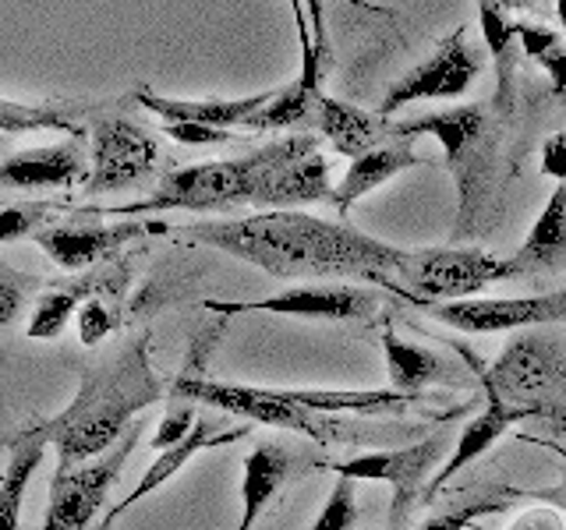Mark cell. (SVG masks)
<instances>
[{"instance_id": "cell-12", "label": "cell", "mask_w": 566, "mask_h": 530, "mask_svg": "<svg viewBox=\"0 0 566 530\" xmlns=\"http://www.w3.org/2000/svg\"><path fill=\"white\" fill-rule=\"evenodd\" d=\"M418 305L457 332H510L566 322V287L531 297H468L447 300V305L418 300Z\"/></svg>"}, {"instance_id": "cell-18", "label": "cell", "mask_w": 566, "mask_h": 530, "mask_svg": "<svg viewBox=\"0 0 566 530\" xmlns=\"http://www.w3.org/2000/svg\"><path fill=\"white\" fill-rule=\"evenodd\" d=\"M527 417H531V411H524V406H513V403H506V400H500V396H485L482 414L471 417V421H468V428L460 432V438L453 442L450 459L442 464L439 474H432V481H429V488H424L421 502H432L436 495L442 491V485H450L460 470L471 467L478 456H485V453L495 446V442H500V438L513 428V424H521V421H527Z\"/></svg>"}, {"instance_id": "cell-20", "label": "cell", "mask_w": 566, "mask_h": 530, "mask_svg": "<svg viewBox=\"0 0 566 530\" xmlns=\"http://www.w3.org/2000/svg\"><path fill=\"white\" fill-rule=\"evenodd\" d=\"M429 156H421L415 149V141H403V138H389L382 141L379 149H371L358 159H350V167L344 173V181L333 188V205L336 212H347L354 202H361L365 194H371L376 188H382L386 181H394L397 173L411 170V167H424Z\"/></svg>"}, {"instance_id": "cell-27", "label": "cell", "mask_w": 566, "mask_h": 530, "mask_svg": "<svg viewBox=\"0 0 566 530\" xmlns=\"http://www.w3.org/2000/svg\"><path fill=\"white\" fill-rule=\"evenodd\" d=\"M382 353H386L389 389H397V393H407V396H418L424 385L442 382L450 375L447 361H442L439 353L400 340L389 326L382 329Z\"/></svg>"}, {"instance_id": "cell-44", "label": "cell", "mask_w": 566, "mask_h": 530, "mask_svg": "<svg viewBox=\"0 0 566 530\" xmlns=\"http://www.w3.org/2000/svg\"><path fill=\"white\" fill-rule=\"evenodd\" d=\"M548 449H553V453H559V456L566 459V449H563V446H556V442H548Z\"/></svg>"}, {"instance_id": "cell-5", "label": "cell", "mask_w": 566, "mask_h": 530, "mask_svg": "<svg viewBox=\"0 0 566 530\" xmlns=\"http://www.w3.org/2000/svg\"><path fill=\"white\" fill-rule=\"evenodd\" d=\"M485 396L524 406L531 417L563 421L566 428V347L548 332L517 336L489 368L478 371Z\"/></svg>"}, {"instance_id": "cell-8", "label": "cell", "mask_w": 566, "mask_h": 530, "mask_svg": "<svg viewBox=\"0 0 566 530\" xmlns=\"http://www.w3.org/2000/svg\"><path fill=\"white\" fill-rule=\"evenodd\" d=\"M142 438V421H135L111 449L85 459L78 467H57L50 481V502L40 530H88L96 512L106 502V491L114 488L128 456Z\"/></svg>"}, {"instance_id": "cell-29", "label": "cell", "mask_w": 566, "mask_h": 530, "mask_svg": "<svg viewBox=\"0 0 566 530\" xmlns=\"http://www.w3.org/2000/svg\"><path fill=\"white\" fill-rule=\"evenodd\" d=\"M43 283L40 276H32L25 269H14L4 258H0V332L11 329L18 318H22L29 297L40 290Z\"/></svg>"}, {"instance_id": "cell-4", "label": "cell", "mask_w": 566, "mask_h": 530, "mask_svg": "<svg viewBox=\"0 0 566 530\" xmlns=\"http://www.w3.org/2000/svg\"><path fill=\"white\" fill-rule=\"evenodd\" d=\"M418 135H432L442 152H447V170L457 184V226L453 237H464L474 230L478 216L489 202L492 173H495V149L500 135L485 103L450 106V110L421 114L411 120L389 124V138L415 141Z\"/></svg>"}, {"instance_id": "cell-10", "label": "cell", "mask_w": 566, "mask_h": 530, "mask_svg": "<svg viewBox=\"0 0 566 530\" xmlns=\"http://www.w3.org/2000/svg\"><path fill=\"white\" fill-rule=\"evenodd\" d=\"M156 159L159 146L142 124L106 110L88 124V177L82 181V191L106 194L135 188L156 170Z\"/></svg>"}, {"instance_id": "cell-39", "label": "cell", "mask_w": 566, "mask_h": 530, "mask_svg": "<svg viewBox=\"0 0 566 530\" xmlns=\"http://www.w3.org/2000/svg\"><path fill=\"white\" fill-rule=\"evenodd\" d=\"M542 173L556 177V181H566V131L553 135L542 146Z\"/></svg>"}, {"instance_id": "cell-35", "label": "cell", "mask_w": 566, "mask_h": 530, "mask_svg": "<svg viewBox=\"0 0 566 530\" xmlns=\"http://www.w3.org/2000/svg\"><path fill=\"white\" fill-rule=\"evenodd\" d=\"M291 11H294V25H297V43H301V82L318 85L323 82V64L315 57V46H312V29H308V11H305V0H291Z\"/></svg>"}, {"instance_id": "cell-33", "label": "cell", "mask_w": 566, "mask_h": 530, "mask_svg": "<svg viewBox=\"0 0 566 530\" xmlns=\"http://www.w3.org/2000/svg\"><path fill=\"white\" fill-rule=\"evenodd\" d=\"M195 421H199V417H195V403H191V400H181V396H174L170 411H167L164 421H159V428H156V435H153L149 446H153L156 453H164V449L177 446V442H185V438L191 435Z\"/></svg>"}, {"instance_id": "cell-19", "label": "cell", "mask_w": 566, "mask_h": 530, "mask_svg": "<svg viewBox=\"0 0 566 530\" xmlns=\"http://www.w3.org/2000/svg\"><path fill=\"white\" fill-rule=\"evenodd\" d=\"M333 184H329V163L318 152V141L305 152L291 156L287 163H280L259 191L255 209H301L312 202H329Z\"/></svg>"}, {"instance_id": "cell-17", "label": "cell", "mask_w": 566, "mask_h": 530, "mask_svg": "<svg viewBox=\"0 0 566 530\" xmlns=\"http://www.w3.org/2000/svg\"><path fill=\"white\" fill-rule=\"evenodd\" d=\"M273 96H276V88L238 96V99H174V96H159V93H149V88H142V93H135V103L146 106V110L156 114L164 124H206V128H217V131H234V128H244Z\"/></svg>"}, {"instance_id": "cell-38", "label": "cell", "mask_w": 566, "mask_h": 530, "mask_svg": "<svg viewBox=\"0 0 566 530\" xmlns=\"http://www.w3.org/2000/svg\"><path fill=\"white\" fill-rule=\"evenodd\" d=\"M506 530H566V517L548 506H538V509H527L521 512L517 520H513Z\"/></svg>"}, {"instance_id": "cell-1", "label": "cell", "mask_w": 566, "mask_h": 530, "mask_svg": "<svg viewBox=\"0 0 566 530\" xmlns=\"http://www.w3.org/2000/svg\"><path fill=\"white\" fill-rule=\"evenodd\" d=\"M174 234L234 255L273 279L358 276L403 297V287L397 283V269L403 262L400 247L350 223L318 220L301 209H259L241 220L188 223Z\"/></svg>"}, {"instance_id": "cell-14", "label": "cell", "mask_w": 566, "mask_h": 530, "mask_svg": "<svg viewBox=\"0 0 566 530\" xmlns=\"http://www.w3.org/2000/svg\"><path fill=\"white\" fill-rule=\"evenodd\" d=\"M170 234L167 223L124 220V223H50L32 241L61 265V269H88L103 258H111L120 247L138 237Z\"/></svg>"}, {"instance_id": "cell-24", "label": "cell", "mask_w": 566, "mask_h": 530, "mask_svg": "<svg viewBox=\"0 0 566 530\" xmlns=\"http://www.w3.org/2000/svg\"><path fill=\"white\" fill-rule=\"evenodd\" d=\"M315 131L323 135L340 156L358 159L371 149H379L382 141H389V120L323 93V99H318Z\"/></svg>"}, {"instance_id": "cell-31", "label": "cell", "mask_w": 566, "mask_h": 530, "mask_svg": "<svg viewBox=\"0 0 566 530\" xmlns=\"http://www.w3.org/2000/svg\"><path fill=\"white\" fill-rule=\"evenodd\" d=\"M354 527H358V491H354L350 477H336L323 512H318L308 530H354Z\"/></svg>"}, {"instance_id": "cell-15", "label": "cell", "mask_w": 566, "mask_h": 530, "mask_svg": "<svg viewBox=\"0 0 566 530\" xmlns=\"http://www.w3.org/2000/svg\"><path fill=\"white\" fill-rule=\"evenodd\" d=\"M88 138H67L57 146L22 149L8 159H0V188L8 191H67L82 188L88 177Z\"/></svg>"}, {"instance_id": "cell-32", "label": "cell", "mask_w": 566, "mask_h": 530, "mask_svg": "<svg viewBox=\"0 0 566 530\" xmlns=\"http://www.w3.org/2000/svg\"><path fill=\"white\" fill-rule=\"evenodd\" d=\"M506 502L500 495H485V499H471V502H457L450 509L436 512L421 523V530H468L478 517H489V512H500Z\"/></svg>"}, {"instance_id": "cell-36", "label": "cell", "mask_w": 566, "mask_h": 530, "mask_svg": "<svg viewBox=\"0 0 566 530\" xmlns=\"http://www.w3.org/2000/svg\"><path fill=\"white\" fill-rule=\"evenodd\" d=\"M513 40H521V50L531 61H542L545 53H553L559 46V32L538 22H513Z\"/></svg>"}, {"instance_id": "cell-25", "label": "cell", "mask_w": 566, "mask_h": 530, "mask_svg": "<svg viewBox=\"0 0 566 530\" xmlns=\"http://www.w3.org/2000/svg\"><path fill=\"white\" fill-rule=\"evenodd\" d=\"M50 446V435L40 424H32L29 432H22L14 438V449L8 459V470L0 477V530H18L22 523V502H25V491L32 485L35 470H40L43 456Z\"/></svg>"}, {"instance_id": "cell-21", "label": "cell", "mask_w": 566, "mask_h": 530, "mask_svg": "<svg viewBox=\"0 0 566 530\" xmlns=\"http://www.w3.org/2000/svg\"><path fill=\"white\" fill-rule=\"evenodd\" d=\"M521 276L542 279L548 273H566V181L556 184L542 205L535 226L517 247V255H510Z\"/></svg>"}, {"instance_id": "cell-2", "label": "cell", "mask_w": 566, "mask_h": 530, "mask_svg": "<svg viewBox=\"0 0 566 530\" xmlns=\"http://www.w3.org/2000/svg\"><path fill=\"white\" fill-rule=\"evenodd\" d=\"M164 396L167 389L149 361L146 336L88 364L82 371L75 400L57 417L43 421L50 446L57 449V467H78L106 453L135 424V414Z\"/></svg>"}, {"instance_id": "cell-37", "label": "cell", "mask_w": 566, "mask_h": 530, "mask_svg": "<svg viewBox=\"0 0 566 530\" xmlns=\"http://www.w3.org/2000/svg\"><path fill=\"white\" fill-rule=\"evenodd\" d=\"M164 135H170L174 141H185V146H223V141L234 138L230 131L206 128V124H164Z\"/></svg>"}, {"instance_id": "cell-28", "label": "cell", "mask_w": 566, "mask_h": 530, "mask_svg": "<svg viewBox=\"0 0 566 530\" xmlns=\"http://www.w3.org/2000/svg\"><path fill=\"white\" fill-rule=\"evenodd\" d=\"M93 287H96V279L85 276V279L67 283V287H53V290L35 297V308H32L29 326H25L29 340H57V336L67 329L71 318L78 315V308L93 297Z\"/></svg>"}, {"instance_id": "cell-34", "label": "cell", "mask_w": 566, "mask_h": 530, "mask_svg": "<svg viewBox=\"0 0 566 530\" xmlns=\"http://www.w3.org/2000/svg\"><path fill=\"white\" fill-rule=\"evenodd\" d=\"M75 322H78V340H82L85 347H96V343H103L106 336L114 332L117 315L111 311V305H106L103 297H88L85 305L78 308Z\"/></svg>"}, {"instance_id": "cell-13", "label": "cell", "mask_w": 566, "mask_h": 530, "mask_svg": "<svg viewBox=\"0 0 566 530\" xmlns=\"http://www.w3.org/2000/svg\"><path fill=\"white\" fill-rule=\"evenodd\" d=\"M206 308L220 315H294V318H326V322H361L379 311V294L365 287H350V283H308V287H287L262 300H241V305H227V300H206Z\"/></svg>"}, {"instance_id": "cell-23", "label": "cell", "mask_w": 566, "mask_h": 530, "mask_svg": "<svg viewBox=\"0 0 566 530\" xmlns=\"http://www.w3.org/2000/svg\"><path fill=\"white\" fill-rule=\"evenodd\" d=\"M297 456L291 449H283L280 442H262L259 449L248 453L244 474H241V520L238 530H252L265 506H270L280 488L294 477Z\"/></svg>"}, {"instance_id": "cell-42", "label": "cell", "mask_w": 566, "mask_h": 530, "mask_svg": "<svg viewBox=\"0 0 566 530\" xmlns=\"http://www.w3.org/2000/svg\"><path fill=\"white\" fill-rule=\"evenodd\" d=\"M503 11H542L545 0H495Z\"/></svg>"}, {"instance_id": "cell-3", "label": "cell", "mask_w": 566, "mask_h": 530, "mask_svg": "<svg viewBox=\"0 0 566 530\" xmlns=\"http://www.w3.org/2000/svg\"><path fill=\"white\" fill-rule=\"evenodd\" d=\"M315 135H287L276 138L238 159H212L185 170H170L149 199L111 209H85L99 216H146V212H234L241 205H255L259 191L280 163L315 146ZM82 212V216H85Z\"/></svg>"}, {"instance_id": "cell-6", "label": "cell", "mask_w": 566, "mask_h": 530, "mask_svg": "<svg viewBox=\"0 0 566 530\" xmlns=\"http://www.w3.org/2000/svg\"><path fill=\"white\" fill-rule=\"evenodd\" d=\"M521 279L513 258H500L482 247H424L403 252L397 283L407 300H468L492 283Z\"/></svg>"}, {"instance_id": "cell-43", "label": "cell", "mask_w": 566, "mask_h": 530, "mask_svg": "<svg viewBox=\"0 0 566 530\" xmlns=\"http://www.w3.org/2000/svg\"><path fill=\"white\" fill-rule=\"evenodd\" d=\"M556 22L559 29H566V0H556Z\"/></svg>"}, {"instance_id": "cell-9", "label": "cell", "mask_w": 566, "mask_h": 530, "mask_svg": "<svg viewBox=\"0 0 566 530\" xmlns=\"http://www.w3.org/2000/svg\"><path fill=\"white\" fill-rule=\"evenodd\" d=\"M478 78H482V57H478V50L468 43V25H460L450 35H442L436 50L421 64L403 71V75L386 88L376 114L389 120L397 110L415 103L460 99L464 93H471V85Z\"/></svg>"}, {"instance_id": "cell-26", "label": "cell", "mask_w": 566, "mask_h": 530, "mask_svg": "<svg viewBox=\"0 0 566 530\" xmlns=\"http://www.w3.org/2000/svg\"><path fill=\"white\" fill-rule=\"evenodd\" d=\"M318 99H323V88L294 78L291 85L276 88V96L244 124V131H255V135H265V131L308 135V131H315V120H318Z\"/></svg>"}, {"instance_id": "cell-40", "label": "cell", "mask_w": 566, "mask_h": 530, "mask_svg": "<svg viewBox=\"0 0 566 530\" xmlns=\"http://www.w3.org/2000/svg\"><path fill=\"white\" fill-rule=\"evenodd\" d=\"M305 11H308V29H312L315 57H318V64H326L329 40H326V14H323V0H305Z\"/></svg>"}, {"instance_id": "cell-7", "label": "cell", "mask_w": 566, "mask_h": 530, "mask_svg": "<svg viewBox=\"0 0 566 530\" xmlns=\"http://www.w3.org/2000/svg\"><path fill=\"white\" fill-rule=\"evenodd\" d=\"M170 393L181 400H191V403H206V406H217V411L248 417L255 424H265V428L297 432L315 442L333 438V424L323 414H312L305 406H297L294 400H287L283 389L220 382V379H206V375H181V379H174Z\"/></svg>"}, {"instance_id": "cell-41", "label": "cell", "mask_w": 566, "mask_h": 530, "mask_svg": "<svg viewBox=\"0 0 566 530\" xmlns=\"http://www.w3.org/2000/svg\"><path fill=\"white\" fill-rule=\"evenodd\" d=\"M538 64L548 71V78H553L556 96H566V43L559 40V46H556L553 53H545V57H542Z\"/></svg>"}, {"instance_id": "cell-16", "label": "cell", "mask_w": 566, "mask_h": 530, "mask_svg": "<svg viewBox=\"0 0 566 530\" xmlns=\"http://www.w3.org/2000/svg\"><path fill=\"white\" fill-rule=\"evenodd\" d=\"M120 106L117 99H4L0 96V135H25V131H67L71 138H88L85 120L93 124L99 114Z\"/></svg>"}, {"instance_id": "cell-11", "label": "cell", "mask_w": 566, "mask_h": 530, "mask_svg": "<svg viewBox=\"0 0 566 530\" xmlns=\"http://www.w3.org/2000/svg\"><path fill=\"white\" fill-rule=\"evenodd\" d=\"M442 449H447V438H442V432H436L424 442H415V446L389 449V453H365V456L347 459V464H333V474L350 477V481H386L394 488L389 530H400L403 520L411 517L415 506L421 502L424 488H429Z\"/></svg>"}, {"instance_id": "cell-30", "label": "cell", "mask_w": 566, "mask_h": 530, "mask_svg": "<svg viewBox=\"0 0 566 530\" xmlns=\"http://www.w3.org/2000/svg\"><path fill=\"white\" fill-rule=\"evenodd\" d=\"M57 212L53 202H18V205H0V244H14L35 237L43 226H50V216Z\"/></svg>"}, {"instance_id": "cell-22", "label": "cell", "mask_w": 566, "mask_h": 530, "mask_svg": "<svg viewBox=\"0 0 566 530\" xmlns=\"http://www.w3.org/2000/svg\"><path fill=\"white\" fill-rule=\"evenodd\" d=\"M248 435V424L244 428H234V432H212L206 421H195V428H191V435L185 438V442H177V446H170V449H164L156 456V464L142 474V481L128 491V499H120L114 509H111V517H106V523H103V530H111L124 512H128L135 502H142L146 499L149 491H156V488H164L170 477H177L185 467H188V459L191 456H199L202 449H217V446H230V442H238V438H244Z\"/></svg>"}]
</instances>
